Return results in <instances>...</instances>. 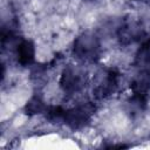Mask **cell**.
<instances>
[{"mask_svg":"<svg viewBox=\"0 0 150 150\" xmlns=\"http://www.w3.org/2000/svg\"><path fill=\"white\" fill-rule=\"evenodd\" d=\"M73 53L83 61H95L101 54V42L95 34L82 33L74 41Z\"/></svg>","mask_w":150,"mask_h":150,"instance_id":"cell-1","label":"cell"},{"mask_svg":"<svg viewBox=\"0 0 150 150\" xmlns=\"http://www.w3.org/2000/svg\"><path fill=\"white\" fill-rule=\"evenodd\" d=\"M87 82L86 71L77 66H68L63 69L60 77V87L64 93L74 94L80 91Z\"/></svg>","mask_w":150,"mask_h":150,"instance_id":"cell-2","label":"cell"},{"mask_svg":"<svg viewBox=\"0 0 150 150\" xmlns=\"http://www.w3.org/2000/svg\"><path fill=\"white\" fill-rule=\"evenodd\" d=\"M95 110H96V107L93 103H90V102L83 103V104L76 105L74 108L66 109L62 121L69 128L79 129L89 122V120L93 117Z\"/></svg>","mask_w":150,"mask_h":150,"instance_id":"cell-3","label":"cell"},{"mask_svg":"<svg viewBox=\"0 0 150 150\" xmlns=\"http://www.w3.org/2000/svg\"><path fill=\"white\" fill-rule=\"evenodd\" d=\"M130 89L134 94L132 104L143 108L146 103V97L150 91V69H144L138 73L130 83Z\"/></svg>","mask_w":150,"mask_h":150,"instance_id":"cell-4","label":"cell"},{"mask_svg":"<svg viewBox=\"0 0 150 150\" xmlns=\"http://www.w3.org/2000/svg\"><path fill=\"white\" fill-rule=\"evenodd\" d=\"M121 74L116 69H108L98 79L93 94L97 100H103L114 94L118 87Z\"/></svg>","mask_w":150,"mask_h":150,"instance_id":"cell-5","label":"cell"},{"mask_svg":"<svg viewBox=\"0 0 150 150\" xmlns=\"http://www.w3.org/2000/svg\"><path fill=\"white\" fill-rule=\"evenodd\" d=\"M143 34V28L135 21L125 22L118 28L117 36L122 45H130L138 40Z\"/></svg>","mask_w":150,"mask_h":150,"instance_id":"cell-6","label":"cell"},{"mask_svg":"<svg viewBox=\"0 0 150 150\" xmlns=\"http://www.w3.org/2000/svg\"><path fill=\"white\" fill-rule=\"evenodd\" d=\"M16 55H18V62L21 66L30 64L34 61V56H35V48L33 42L29 40H23L22 42H20L16 49Z\"/></svg>","mask_w":150,"mask_h":150,"instance_id":"cell-7","label":"cell"},{"mask_svg":"<svg viewBox=\"0 0 150 150\" xmlns=\"http://www.w3.org/2000/svg\"><path fill=\"white\" fill-rule=\"evenodd\" d=\"M136 63L138 66H150V39L144 41L136 54Z\"/></svg>","mask_w":150,"mask_h":150,"instance_id":"cell-8","label":"cell"},{"mask_svg":"<svg viewBox=\"0 0 150 150\" xmlns=\"http://www.w3.org/2000/svg\"><path fill=\"white\" fill-rule=\"evenodd\" d=\"M47 108L48 107L45 104V102L38 96L32 97L26 104V111H27V114H30V115L46 112Z\"/></svg>","mask_w":150,"mask_h":150,"instance_id":"cell-9","label":"cell"}]
</instances>
